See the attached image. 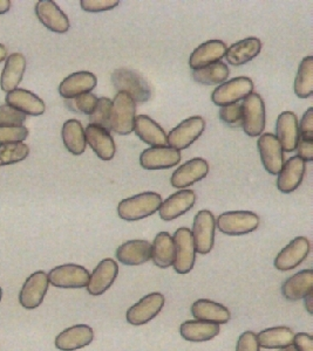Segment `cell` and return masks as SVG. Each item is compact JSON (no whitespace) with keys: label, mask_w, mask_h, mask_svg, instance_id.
Segmentation results:
<instances>
[{"label":"cell","mask_w":313,"mask_h":351,"mask_svg":"<svg viewBox=\"0 0 313 351\" xmlns=\"http://www.w3.org/2000/svg\"><path fill=\"white\" fill-rule=\"evenodd\" d=\"M259 223V217L250 211L225 212L216 219L217 228L227 236H244L256 231Z\"/></svg>","instance_id":"cell-5"},{"label":"cell","mask_w":313,"mask_h":351,"mask_svg":"<svg viewBox=\"0 0 313 351\" xmlns=\"http://www.w3.org/2000/svg\"><path fill=\"white\" fill-rule=\"evenodd\" d=\"M298 157L304 162L313 160V141L299 140L297 145Z\"/></svg>","instance_id":"cell-49"},{"label":"cell","mask_w":313,"mask_h":351,"mask_svg":"<svg viewBox=\"0 0 313 351\" xmlns=\"http://www.w3.org/2000/svg\"><path fill=\"white\" fill-rule=\"evenodd\" d=\"M36 14L45 27L58 34L67 32L71 26L67 16L52 0L38 1L36 4Z\"/></svg>","instance_id":"cell-17"},{"label":"cell","mask_w":313,"mask_h":351,"mask_svg":"<svg viewBox=\"0 0 313 351\" xmlns=\"http://www.w3.org/2000/svg\"><path fill=\"white\" fill-rule=\"evenodd\" d=\"M3 299V291H1V288H0V301Z\"/></svg>","instance_id":"cell-54"},{"label":"cell","mask_w":313,"mask_h":351,"mask_svg":"<svg viewBox=\"0 0 313 351\" xmlns=\"http://www.w3.org/2000/svg\"><path fill=\"white\" fill-rule=\"evenodd\" d=\"M293 90L299 99H309L312 95L313 56H306L301 60L293 84Z\"/></svg>","instance_id":"cell-37"},{"label":"cell","mask_w":313,"mask_h":351,"mask_svg":"<svg viewBox=\"0 0 313 351\" xmlns=\"http://www.w3.org/2000/svg\"><path fill=\"white\" fill-rule=\"evenodd\" d=\"M192 314L198 321L216 324L218 326L228 324L231 317L228 308L208 299L197 300L192 306Z\"/></svg>","instance_id":"cell-29"},{"label":"cell","mask_w":313,"mask_h":351,"mask_svg":"<svg viewBox=\"0 0 313 351\" xmlns=\"http://www.w3.org/2000/svg\"><path fill=\"white\" fill-rule=\"evenodd\" d=\"M6 106L16 109L24 115L40 116L46 110L44 101L26 89H14L6 95Z\"/></svg>","instance_id":"cell-27"},{"label":"cell","mask_w":313,"mask_h":351,"mask_svg":"<svg viewBox=\"0 0 313 351\" xmlns=\"http://www.w3.org/2000/svg\"><path fill=\"white\" fill-rule=\"evenodd\" d=\"M173 239L175 243L174 269L178 274H188L193 269L196 260V250L192 231L187 228H178Z\"/></svg>","instance_id":"cell-8"},{"label":"cell","mask_w":313,"mask_h":351,"mask_svg":"<svg viewBox=\"0 0 313 351\" xmlns=\"http://www.w3.org/2000/svg\"><path fill=\"white\" fill-rule=\"evenodd\" d=\"M49 284L58 288L87 287L89 271L82 266L74 263H66L51 269L49 273Z\"/></svg>","instance_id":"cell-10"},{"label":"cell","mask_w":313,"mask_h":351,"mask_svg":"<svg viewBox=\"0 0 313 351\" xmlns=\"http://www.w3.org/2000/svg\"><path fill=\"white\" fill-rule=\"evenodd\" d=\"M241 109L242 127L245 134L250 137L261 136L266 123L265 104L262 96L257 93H251L243 100Z\"/></svg>","instance_id":"cell-3"},{"label":"cell","mask_w":313,"mask_h":351,"mask_svg":"<svg viewBox=\"0 0 313 351\" xmlns=\"http://www.w3.org/2000/svg\"><path fill=\"white\" fill-rule=\"evenodd\" d=\"M26 71V58L21 53H13L6 58L5 67L0 76V88L4 92H13L18 88Z\"/></svg>","instance_id":"cell-28"},{"label":"cell","mask_w":313,"mask_h":351,"mask_svg":"<svg viewBox=\"0 0 313 351\" xmlns=\"http://www.w3.org/2000/svg\"><path fill=\"white\" fill-rule=\"evenodd\" d=\"M94 339V331L87 324H77L61 331L56 337V348L60 351H76L87 347Z\"/></svg>","instance_id":"cell-20"},{"label":"cell","mask_w":313,"mask_h":351,"mask_svg":"<svg viewBox=\"0 0 313 351\" xmlns=\"http://www.w3.org/2000/svg\"><path fill=\"white\" fill-rule=\"evenodd\" d=\"M30 155L27 144L11 143L0 145V167L19 163Z\"/></svg>","instance_id":"cell-39"},{"label":"cell","mask_w":313,"mask_h":351,"mask_svg":"<svg viewBox=\"0 0 313 351\" xmlns=\"http://www.w3.org/2000/svg\"><path fill=\"white\" fill-rule=\"evenodd\" d=\"M312 295H313V291L312 293H310L309 295L306 296L305 299V306L306 309H308V311H309L310 315H312L313 311H312Z\"/></svg>","instance_id":"cell-51"},{"label":"cell","mask_w":313,"mask_h":351,"mask_svg":"<svg viewBox=\"0 0 313 351\" xmlns=\"http://www.w3.org/2000/svg\"><path fill=\"white\" fill-rule=\"evenodd\" d=\"M11 0H0V14H5V13L10 11L11 8Z\"/></svg>","instance_id":"cell-50"},{"label":"cell","mask_w":313,"mask_h":351,"mask_svg":"<svg viewBox=\"0 0 313 351\" xmlns=\"http://www.w3.org/2000/svg\"><path fill=\"white\" fill-rule=\"evenodd\" d=\"M227 53V45L221 40H209L194 49L189 58V66L193 71H198L216 64L223 59Z\"/></svg>","instance_id":"cell-22"},{"label":"cell","mask_w":313,"mask_h":351,"mask_svg":"<svg viewBox=\"0 0 313 351\" xmlns=\"http://www.w3.org/2000/svg\"><path fill=\"white\" fill-rule=\"evenodd\" d=\"M134 132L141 141L153 147H165L167 134L160 124L147 115H139L135 117Z\"/></svg>","instance_id":"cell-31"},{"label":"cell","mask_w":313,"mask_h":351,"mask_svg":"<svg viewBox=\"0 0 313 351\" xmlns=\"http://www.w3.org/2000/svg\"><path fill=\"white\" fill-rule=\"evenodd\" d=\"M298 128L301 140L313 141V108H309L304 112L301 123H298Z\"/></svg>","instance_id":"cell-47"},{"label":"cell","mask_w":313,"mask_h":351,"mask_svg":"<svg viewBox=\"0 0 313 351\" xmlns=\"http://www.w3.org/2000/svg\"><path fill=\"white\" fill-rule=\"evenodd\" d=\"M181 162V152L170 147H152L140 156V164L146 170H165Z\"/></svg>","instance_id":"cell-15"},{"label":"cell","mask_w":313,"mask_h":351,"mask_svg":"<svg viewBox=\"0 0 313 351\" xmlns=\"http://www.w3.org/2000/svg\"><path fill=\"white\" fill-rule=\"evenodd\" d=\"M26 115L10 106H0V127H21L24 125Z\"/></svg>","instance_id":"cell-43"},{"label":"cell","mask_w":313,"mask_h":351,"mask_svg":"<svg viewBox=\"0 0 313 351\" xmlns=\"http://www.w3.org/2000/svg\"><path fill=\"white\" fill-rule=\"evenodd\" d=\"M215 230L216 219L213 213L208 210L198 212L194 218L192 231L197 253L205 256L211 252L215 243Z\"/></svg>","instance_id":"cell-9"},{"label":"cell","mask_w":313,"mask_h":351,"mask_svg":"<svg viewBox=\"0 0 313 351\" xmlns=\"http://www.w3.org/2000/svg\"><path fill=\"white\" fill-rule=\"evenodd\" d=\"M196 203V195L193 190H181L168 197L161 204L159 212L161 219L165 221H172L183 216L185 213L192 210Z\"/></svg>","instance_id":"cell-21"},{"label":"cell","mask_w":313,"mask_h":351,"mask_svg":"<svg viewBox=\"0 0 313 351\" xmlns=\"http://www.w3.org/2000/svg\"><path fill=\"white\" fill-rule=\"evenodd\" d=\"M111 114L112 101L108 97H100L94 112L89 115V124H97L102 128L111 130Z\"/></svg>","instance_id":"cell-40"},{"label":"cell","mask_w":313,"mask_h":351,"mask_svg":"<svg viewBox=\"0 0 313 351\" xmlns=\"http://www.w3.org/2000/svg\"><path fill=\"white\" fill-rule=\"evenodd\" d=\"M28 137V129L21 127H0V145L1 144L23 143Z\"/></svg>","instance_id":"cell-42"},{"label":"cell","mask_w":313,"mask_h":351,"mask_svg":"<svg viewBox=\"0 0 313 351\" xmlns=\"http://www.w3.org/2000/svg\"><path fill=\"white\" fill-rule=\"evenodd\" d=\"M49 281L47 274L43 271L28 276L19 293V304L28 311L39 307L49 291Z\"/></svg>","instance_id":"cell-11"},{"label":"cell","mask_w":313,"mask_h":351,"mask_svg":"<svg viewBox=\"0 0 313 351\" xmlns=\"http://www.w3.org/2000/svg\"><path fill=\"white\" fill-rule=\"evenodd\" d=\"M281 351H298L297 348L294 347L293 344H291V346H289V347L283 348V349H281Z\"/></svg>","instance_id":"cell-53"},{"label":"cell","mask_w":313,"mask_h":351,"mask_svg":"<svg viewBox=\"0 0 313 351\" xmlns=\"http://www.w3.org/2000/svg\"><path fill=\"white\" fill-rule=\"evenodd\" d=\"M205 129V121L201 116H193L169 132L167 135V144L170 148L185 150L189 148L195 141L200 138Z\"/></svg>","instance_id":"cell-7"},{"label":"cell","mask_w":313,"mask_h":351,"mask_svg":"<svg viewBox=\"0 0 313 351\" xmlns=\"http://www.w3.org/2000/svg\"><path fill=\"white\" fill-rule=\"evenodd\" d=\"M120 4L119 0H81L80 6L86 12L99 13L111 11Z\"/></svg>","instance_id":"cell-45"},{"label":"cell","mask_w":313,"mask_h":351,"mask_svg":"<svg viewBox=\"0 0 313 351\" xmlns=\"http://www.w3.org/2000/svg\"><path fill=\"white\" fill-rule=\"evenodd\" d=\"M62 141L65 148L67 149L72 155L80 156L86 150V136L84 129L81 122L78 120L66 121L62 127Z\"/></svg>","instance_id":"cell-35"},{"label":"cell","mask_w":313,"mask_h":351,"mask_svg":"<svg viewBox=\"0 0 313 351\" xmlns=\"http://www.w3.org/2000/svg\"><path fill=\"white\" fill-rule=\"evenodd\" d=\"M313 291V271L304 269L290 276L281 286V293L290 301L305 299Z\"/></svg>","instance_id":"cell-30"},{"label":"cell","mask_w":313,"mask_h":351,"mask_svg":"<svg viewBox=\"0 0 313 351\" xmlns=\"http://www.w3.org/2000/svg\"><path fill=\"white\" fill-rule=\"evenodd\" d=\"M181 336L188 342L201 343L216 337L220 334V326L205 321H185L180 327Z\"/></svg>","instance_id":"cell-33"},{"label":"cell","mask_w":313,"mask_h":351,"mask_svg":"<svg viewBox=\"0 0 313 351\" xmlns=\"http://www.w3.org/2000/svg\"><path fill=\"white\" fill-rule=\"evenodd\" d=\"M236 351H261L257 335L253 331L243 332L237 342Z\"/></svg>","instance_id":"cell-46"},{"label":"cell","mask_w":313,"mask_h":351,"mask_svg":"<svg viewBox=\"0 0 313 351\" xmlns=\"http://www.w3.org/2000/svg\"><path fill=\"white\" fill-rule=\"evenodd\" d=\"M309 253V239L305 237H297L278 253L275 259V267L278 271H291L293 268L298 267L308 258Z\"/></svg>","instance_id":"cell-13"},{"label":"cell","mask_w":313,"mask_h":351,"mask_svg":"<svg viewBox=\"0 0 313 351\" xmlns=\"http://www.w3.org/2000/svg\"><path fill=\"white\" fill-rule=\"evenodd\" d=\"M294 332L288 327L268 328L258 334L259 347L265 349H283L293 344Z\"/></svg>","instance_id":"cell-36"},{"label":"cell","mask_w":313,"mask_h":351,"mask_svg":"<svg viewBox=\"0 0 313 351\" xmlns=\"http://www.w3.org/2000/svg\"><path fill=\"white\" fill-rule=\"evenodd\" d=\"M119 274V266L113 259H104L94 268L89 276L87 291L93 296L102 295L114 284Z\"/></svg>","instance_id":"cell-18"},{"label":"cell","mask_w":313,"mask_h":351,"mask_svg":"<svg viewBox=\"0 0 313 351\" xmlns=\"http://www.w3.org/2000/svg\"><path fill=\"white\" fill-rule=\"evenodd\" d=\"M97 76L93 73L86 71L73 73L61 82L59 86V94L66 100H69L92 92L93 89L97 87Z\"/></svg>","instance_id":"cell-26"},{"label":"cell","mask_w":313,"mask_h":351,"mask_svg":"<svg viewBox=\"0 0 313 351\" xmlns=\"http://www.w3.org/2000/svg\"><path fill=\"white\" fill-rule=\"evenodd\" d=\"M253 90V82L249 77L240 76L220 84L211 94V101L218 107H225L244 100Z\"/></svg>","instance_id":"cell-6"},{"label":"cell","mask_w":313,"mask_h":351,"mask_svg":"<svg viewBox=\"0 0 313 351\" xmlns=\"http://www.w3.org/2000/svg\"><path fill=\"white\" fill-rule=\"evenodd\" d=\"M209 173V164L200 157L182 164L180 168L174 171L170 178V184L175 189H185L205 178Z\"/></svg>","instance_id":"cell-16"},{"label":"cell","mask_w":313,"mask_h":351,"mask_svg":"<svg viewBox=\"0 0 313 351\" xmlns=\"http://www.w3.org/2000/svg\"><path fill=\"white\" fill-rule=\"evenodd\" d=\"M86 143H89L93 152L102 160H111L117 152V145L107 129L97 124H89L84 130Z\"/></svg>","instance_id":"cell-19"},{"label":"cell","mask_w":313,"mask_h":351,"mask_svg":"<svg viewBox=\"0 0 313 351\" xmlns=\"http://www.w3.org/2000/svg\"><path fill=\"white\" fill-rule=\"evenodd\" d=\"M276 135L283 152H292L297 149L301 135L298 128L297 116L294 112H284L278 116Z\"/></svg>","instance_id":"cell-24"},{"label":"cell","mask_w":313,"mask_h":351,"mask_svg":"<svg viewBox=\"0 0 313 351\" xmlns=\"http://www.w3.org/2000/svg\"><path fill=\"white\" fill-rule=\"evenodd\" d=\"M306 164L298 156L290 157L286 164H283L278 173L277 188L283 193H291L297 190L304 180Z\"/></svg>","instance_id":"cell-23"},{"label":"cell","mask_w":313,"mask_h":351,"mask_svg":"<svg viewBox=\"0 0 313 351\" xmlns=\"http://www.w3.org/2000/svg\"><path fill=\"white\" fill-rule=\"evenodd\" d=\"M117 259L126 266H140L152 260V243L147 240H128L117 250Z\"/></svg>","instance_id":"cell-25"},{"label":"cell","mask_w":313,"mask_h":351,"mask_svg":"<svg viewBox=\"0 0 313 351\" xmlns=\"http://www.w3.org/2000/svg\"><path fill=\"white\" fill-rule=\"evenodd\" d=\"M135 117H137V107L132 97L126 93H117L112 102L111 130L121 136L132 134L134 132Z\"/></svg>","instance_id":"cell-2"},{"label":"cell","mask_w":313,"mask_h":351,"mask_svg":"<svg viewBox=\"0 0 313 351\" xmlns=\"http://www.w3.org/2000/svg\"><path fill=\"white\" fill-rule=\"evenodd\" d=\"M6 58H8V49L4 45L0 44V62L6 60Z\"/></svg>","instance_id":"cell-52"},{"label":"cell","mask_w":313,"mask_h":351,"mask_svg":"<svg viewBox=\"0 0 313 351\" xmlns=\"http://www.w3.org/2000/svg\"><path fill=\"white\" fill-rule=\"evenodd\" d=\"M165 306V296L161 293H150L129 308L126 314L127 322L132 326H143L156 317Z\"/></svg>","instance_id":"cell-12"},{"label":"cell","mask_w":313,"mask_h":351,"mask_svg":"<svg viewBox=\"0 0 313 351\" xmlns=\"http://www.w3.org/2000/svg\"><path fill=\"white\" fill-rule=\"evenodd\" d=\"M229 67L221 61L193 72L194 80L205 86L223 84L229 79Z\"/></svg>","instance_id":"cell-38"},{"label":"cell","mask_w":313,"mask_h":351,"mask_svg":"<svg viewBox=\"0 0 313 351\" xmlns=\"http://www.w3.org/2000/svg\"><path fill=\"white\" fill-rule=\"evenodd\" d=\"M152 260L159 268L173 266L175 260V243L168 232H160L152 245Z\"/></svg>","instance_id":"cell-34"},{"label":"cell","mask_w":313,"mask_h":351,"mask_svg":"<svg viewBox=\"0 0 313 351\" xmlns=\"http://www.w3.org/2000/svg\"><path fill=\"white\" fill-rule=\"evenodd\" d=\"M220 119L230 127H242V109L238 104L225 106L220 109Z\"/></svg>","instance_id":"cell-44"},{"label":"cell","mask_w":313,"mask_h":351,"mask_svg":"<svg viewBox=\"0 0 313 351\" xmlns=\"http://www.w3.org/2000/svg\"><path fill=\"white\" fill-rule=\"evenodd\" d=\"M97 100L99 99L94 94L87 93V94L77 96L74 99L66 100V106L72 112L89 116L94 112L95 107H97Z\"/></svg>","instance_id":"cell-41"},{"label":"cell","mask_w":313,"mask_h":351,"mask_svg":"<svg viewBox=\"0 0 313 351\" xmlns=\"http://www.w3.org/2000/svg\"><path fill=\"white\" fill-rule=\"evenodd\" d=\"M112 84L119 92L128 94L134 102H147L152 97V89L147 81L132 69H117L113 72Z\"/></svg>","instance_id":"cell-4"},{"label":"cell","mask_w":313,"mask_h":351,"mask_svg":"<svg viewBox=\"0 0 313 351\" xmlns=\"http://www.w3.org/2000/svg\"><path fill=\"white\" fill-rule=\"evenodd\" d=\"M293 346L298 351H313V337L305 332H299L294 335Z\"/></svg>","instance_id":"cell-48"},{"label":"cell","mask_w":313,"mask_h":351,"mask_svg":"<svg viewBox=\"0 0 313 351\" xmlns=\"http://www.w3.org/2000/svg\"><path fill=\"white\" fill-rule=\"evenodd\" d=\"M262 163L270 175H278L284 164V152L276 136L266 132L262 134L257 142Z\"/></svg>","instance_id":"cell-14"},{"label":"cell","mask_w":313,"mask_h":351,"mask_svg":"<svg viewBox=\"0 0 313 351\" xmlns=\"http://www.w3.org/2000/svg\"><path fill=\"white\" fill-rule=\"evenodd\" d=\"M162 197L155 192H143L137 196L121 200L117 206V215L126 221H137L153 216L159 211Z\"/></svg>","instance_id":"cell-1"},{"label":"cell","mask_w":313,"mask_h":351,"mask_svg":"<svg viewBox=\"0 0 313 351\" xmlns=\"http://www.w3.org/2000/svg\"><path fill=\"white\" fill-rule=\"evenodd\" d=\"M262 43L257 38H246L227 48L225 58L233 66L248 64L261 53Z\"/></svg>","instance_id":"cell-32"}]
</instances>
